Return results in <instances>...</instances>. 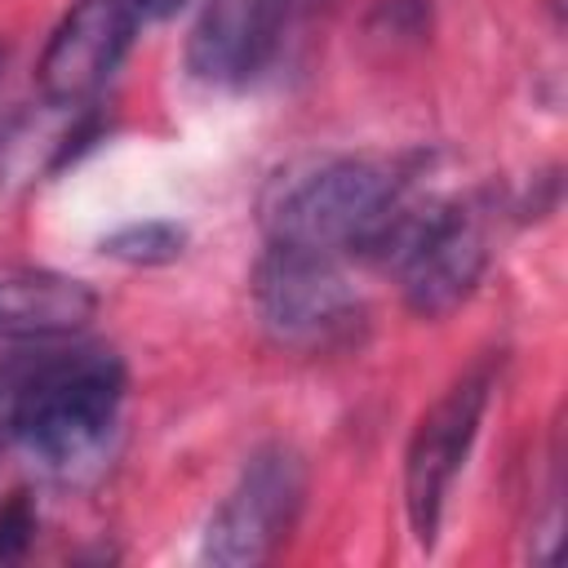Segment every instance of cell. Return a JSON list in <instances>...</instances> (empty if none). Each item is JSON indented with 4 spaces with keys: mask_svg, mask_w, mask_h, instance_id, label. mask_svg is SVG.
<instances>
[{
    "mask_svg": "<svg viewBox=\"0 0 568 568\" xmlns=\"http://www.w3.org/2000/svg\"><path fill=\"white\" fill-rule=\"evenodd\" d=\"M124 364L106 346H49L13 355L9 439L49 475H75L106 448L124 404Z\"/></svg>",
    "mask_w": 568,
    "mask_h": 568,
    "instance_id": "6da1fadb",
    "label": "cell"
},
{
    "mask_svg": "<svg viewBox=\"0 0 568 568\" xmlns=\"http://www.w3.org/2000/svg\"><path fill=\"white\" fill-rule=\"evenodd\" d=\"M399 178L359 155H328L280 173L262 200V226L271 244L311 253H373L395 213Z\"/></svg>",
    "mask_w": 568,
    "mask_h": 568,
    "instance_id": "7a4b0ae2",
    "label": "cell"
},
{
    "mask_svg": "<svg viewBox=\"0 0 568 568\" xmlns=\"http://www.w3.org/2000/svg\"><path fill=\"white\" fill-rule=\"evenodd\" d=\"M368 257H377L395 275L399 297L413 315L444 320L479 288L488 244L484 226L462 204H430L399 209Z\"/></svg>",
    "mask_w": 568,
    "mask_h": 568,
    "instance_id": "3957f363",
    "label": "cell"
},
{
    "mask_svg": "<svg viewBox=\"0 0 568 568\" xmlns=\"http://www.w3.org/2000/svg\"><path fill=\"white\" fill-rule=\"evenodd\" d=\"M253 311L275 346L306 355L355 342L364 324V306L337 271V257L288 244H266V253L257 257Z\"/></svg>",
    "mask_w": 568,
    "mask_h": 568,
    "instance_id": "277c9868",
    "label": "cell"
},
{
    "mask_svg": "<svg viewBox=\"0 0 568 568\" xmlns=\"http://www.w3.org/2000/svg\"><path fill=\"white\" fill-rule=\"evenodd\" d=\"M493 386H497V359L484 355L466 373H457L448 390L413 426V439L404 453V510H408V528L422 550H430L439 537L453 479L470 457Z\"/></svg>",
    "mask_w": 568,
    "mask_h": 568,
    "instance_id": "5b68a950",
    "label": "cell"
},
{
    "mask_svg": "<svg viewBox=\"0 0 568 568\" xmlns=\"http://www.w3.org/2000/svg\"><path fill=\"white\" fill-rule=\"evenodd\" d=\"M306 501V466L293 448L266 444L257 448L231 493L217 501L204 528V559L217 568H253L266 564L297 528Z\"/></svg>",
    "mask_w": 568,
    "mask_h": 568,
    "instance_id": "8992f818",
    "label": "cell"
},
{
    "mask_svg": "<svg viewBox=\"0 0 568 568\" xmlns=\"http://www.w3.org/2000/svg\"><path fill=\"white\" fill-rule=\"evenodd\" d=\"M138 22L142 18L133 0H75L40 53V98L49 106L84 111L115 75L124 49L133 44Z\"/></svg>",
    "mask_w": 568,
    "mask_h": 568,
    "instance_id": "52a82bcc",
    "label": "cell"
},
{
    "mask_svg": "<svg viewBox=\"0 0 568 568\" xmlns=\"http://www.w3.org/2000/svg\"><path fill=\"white\" fill-rule=\"evenodd\" d=\"M302 0H209L186 36V71L209 89H240L257 80L293 22Z\"/></svg>",
    "mask_w": 568,
    "mask_h": 568,
    "instance_id": "ba28073f",
    "label": "cell"
},
{
    "mask_svg": "<svg viewBox=\"0 0 568 568\" xmlns=\"http://www.w3.org/2000/svg\"><path fill=\"white\" fill-rule=\"evenodd\" d=\"M98 311V297L84 280L53 271H9L0 275V337L9 342H49L84 328Z\"/></svg>",
    "mask_w": 568,
    "mask_h": 568,
    "instance_id": "9c48e42d",
    "label": "cell"
},
{
    "mask_svg": "<svg viewBox=\"0 0 568 568\" xmlns=\"http://www.w3.org/2000/svg\"><path fill=\"white\" fill-rule=\"evenodd\" d=\"M186 248V231L173 222H129L102 240V253L129 266H164L178 262Z\"/></svg>",
    "mask_w": 568,
    "mask_h": 568,
    "instance_id": "30bf717a",
    "label": "cell"
},
{
    "mask_svg": "<svg viewBox=\"0 0 568 568\" xmlns=\"http://www.w3.org/2000/svg\"><path fill=\"white\" fill-rule=\"evenodd\" d=\"M31 532H36V515L22 497H13L9 506H0V564L4 559H18L27 546H31Z\"/></svg>",
    "mask_w": 568,
    "mask_h": 568,
    "instance_id": "8fae6325",
    "label": "cell"
},
{
    "mask_svg": "<svg viewBox=\"0 0 568 568\" xmlns=\"http://www.w3.org/2000/svg\"><path fill=\"white\" fill-rule=\"evenodd\" d=\"M9 404H13V355L0 359V457L13 448V439H9Z\"/></svg>",
    "mask_w": 568,
    "mask_h": 568,
    "instance_id": "7c38bea8",
    "label": "cell"
},
{
    "mask_svg": "<svg viewBox=\"0 0 568 568\" xmlns=\"http://www.w3.org/2000/svg\"><path fill=\"white\" fill-rule=\"evenodd\" d=\"M182 4H186V0H133V9H138V18H142V22H160V18H173Z\"/></svg>",
    "mask_w": 568,
    "mask_h": 568,
    "instance_id": "4fadbf2b",
    "label": "cell"
},
{
    "mask_svg": "<svg viewBox=\"0 0 568 568\" xmlns=\"http://www.w3.org/2000/svg\"><path fill=\"white\" fill-rule=\"evenodd\" d=\"M302 4H311V0H302Z\"/></svg>",
    "mask_w": 568,
    "mask_h": 568,
    "instance_id": "5bb4252c",
    "label": "cell"
}]
</instances>
